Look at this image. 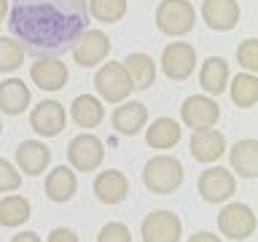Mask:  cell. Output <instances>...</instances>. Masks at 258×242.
Returning <instances> with one entry per match:
<instances>
[{
	"instance_id": "obj_4",
	"label": "cell",
	"mask_w": 258,
	"mask_h": 242,
	"mask_svg": "<svg viewBox=\"0 0 258 242\" xmlns=\"http://www.w3.org/2000/svg\"><path fill=\"white\" fill-rule=\"evenodd\" d=\"M153 19H156L159 32H164L169 38H183L197 24V11L188 0H161Z\"/></svg>"
},
{
	"instance_id": "obj_21",
	"label": "cell",
	"mask_w": 258,
	"mask_h": 242,
	"mask_svg": "<svg viewBox=\"0 0 258 242\" xmlns=\"http://www.w3.org/2000/svg\"><path fill=\"white\" fill-rule=\"evenodd\" d=\"M229 62L223 59V56H207L205 62H202L199 68V86L202 92L210 94V97H218L226 92V86H229Z\"/></svg>"
},
{
	"instance_id": "obj_23",
	"label": "cell",
	"mask_w": 258,
	"mask_h": 242,
	"mask_svg": "<svg viewBox=\"0 0 258 242\" xmlns=\"http://www.w3.org/2000/svg\"><path fill=\"white\" fill-rule=\"evenodd\" d=\"M229 161L237 177H245V180L258 177V140H253V137L237 140L229 151Z\"/></svg>"
},
{
	"instance_id": "obj_11",
	"label": "cell",
	"mask_w": 258,
	"mask_h": 242,
	"mask_svg": "<svg viewBox=\"0 0 258 242\" xmlns=\"http://www.w3.org/2000/svg\"><path fill=\"white\" fill-rule=\"evenodd\" d=\"M180 121L188 129H207L221 121V105L210 94H191L180 105Z\"/></svg>"
},
{
	"instance_id": "obj_22",
	"label": "cell",
	"mask_w": 258,
	"mask_h": 242,
	"mask_svg": "<svg viewBox=\"0 0 258 242\" xmlns=\"http://www.w3.org/2000/svg\"><path fill=\"white\" fill-rule=\"evenodd\" d=\"M32 102V92L22 78H6L0 84V113L6 116H22Z\"/></svg>"
},
{
	"instance_id": "obj_6",
	"label": "cell",
	"mask_w": 258,
	"mask_h": 242,
	"mask_svg": "<svg viewBox=\"0 0 258 242\" xmlns=\"http://www.w3.org/2000/svg\"><path fill=\"white\" fill-rule=\"evenodd\" d=\"M68 161L76 172H94L105 161V143L92 132H81L68 145Z\"/></svg>"
},
{
	"instance_id": "obj_34",
	"label": "cell",
	"mask_w": 258,
	"mask_h": 242,
	"mask_svg": "<svg viewBox=\"0 0 258 242\" xmlns=\"http://www.w3.org/2000/svg\"><path fill=\"white\" fill-rule=\"evenodd\" d=\"M185 242H223L221 237H215L213 231H194Z\"/></svg>"
},
{
	"instance_id": "obj_33",
	"label": "cell",
	"mask_w": 258,
	"mask_h": 242,
	"mask_svg": "<svg viewBox=\"0 0 258 242\" xmlns=\"http://www.w3.org/2000/svg\"><path fill=\"white\" fill-rule=\"evenodd\" d=\"M46 242H81V239H78V234L73 229H68V226H56V229L48 231Z\"/></svg>"
},
{
	"instance_id": "obj_35",
	"label": "cell",
	"mask_w": 258,
	"mask_h": 242,
	"mask_svg": "<svg viewBox=\"0 0 258 242\" xmlns=\"http://www.w3.org/2000/svg\"><path fill=\"white\" fill-rule=\"evenodd\" d=\"M11 242H43L35 231H19L16 237H11Z\"/></svg>"
},
{
	"instance_id": "obj_27",
	"label": "cell",
	"mask_w": 258,
	"mask_h": 242,
	"mask_svg": "<svg viewBox=\"0 0 258 242\" xmlns=\"http://www.w3.org/2000/svg\"><path fill=\"white\" fill-rule=\"evenodd\" d=\"M229 94H231V102L237 108L247 110L258 102V78L255 73H237L234 78H229Z\"/></svg>"
},
{
	"instance_id": "obj_7",
	"label": "cell",
	"mask_w": 258,
	"mask_h": 242,
	"mask_svg": "<svg viewBox=\"0 0 258 242\" xmlns=\"http://www.w3.org/2000/svg\"><path fill=\"white\" fill-rule=\"evenodd\" d=\"M110 38L108 32L102 30H84L78 35V40L73 43L70 54H73V62L81 65L84 70L89 68H100V65L110 56Z\"/></svg>"
},
{
	"instance_id": "obj_36",
	"label": "cell",
	"mask_w": 258,
	"mask_h": 242,
	"mask_svg": "<svg viewBox=\"0 0 258 242\" xmlns=\"http://www.w3.org/2000/svg\"><path fill=\"white\" fill-rule=\"evenodd\" d=\"M8 3L11 0H0V22H6V16H8Z\"/></svg>"
},
{
	"instance_id": "obj_1",
	"label": "cell",
	"mask_w": 258,
	"mask_h": 242,
	"mask_svg": "<svg viewBox=\"0 0 258 242\" xmlns=\"http://www.w3.org/2000/svg\"><path fill=\"white\" fill-rule=\"evenodd\" d=\"M86 0H11L8 30L11 38L32 56H54L70 51L84 30H89Z\"/></svg>"
},
{
	"instance_id": "obj_15",
	"label": "cell",
	"mask_w": 258,
	"mask_h": 242,
	"mask_svg": "<svg viewBox=\"0 0 258 242\" xmlns=\"http://www.w3.org/2000/svg\"><path fill=\"white\" fill-rule=\"evenodd\" d=\"M202 19L210 30L215 32H229L239 24L242 8L237 0H202Z\"/></svg>"
},
{
	"instance_id": "obj_17",
	"label": "cell",
	"mask_w": 258,
	"mask_h": 242,
	"mask_svg": "<svg viewBox=\"0 0 258 242\" xmlns=\"http://www.w3.org/2000/svg\"><path fill=\"white\" fill-rule=\"evenodd\" d=\"M188 151H191V156L197 161H202V164H213V161H218L226 153V137L218 132L215 127L194 129Z\"/></svg>"
},
{
	"instance_id": "obj_30",
	"label": "cell",
	"mask_w": 258,
	"mask_h": 242,
	"mask_svg": "<svg viewBox=\"0 0 258 242\" xmlns=\"http://www.w3.org/2000/svg\"><path fill=\"white\" fill-rule=\"evenodd\" d=\"M237 65L245 73H255L258 70V40L247 38L237 46Z\"/></svg>"
},
{
	"instance_id": "obj_25",
	"label": "cell",
	"mask_w": 258,
	"mask_h": 242,
	"mask_svg": "<svg viewBox=\"0 0 258 242\" xmlns=\"http://www.w3.org/2000/svg\"><path fill=\"white\" fill-rule=\"evenodd\" d=\"M121 65H124V70L129 73L135 89H151L153 86V81H156V62H153L151 54L132 51V54H126V59Z\"/></svg>"
},
{
	"instance_id": "obj_9",
	"label": "cell",
	"mask_w": 258,
	"mask_h": 242,
	"mask_svg": "<svg viewBox=\"0 0 258 242\" xmlns=\"http://www.w3.org/2000/svg\"><path fill=\"white\" fill-rule=\"evenodd\" d=\"M161 68V73L169 81H185L194 76V68H197V48L185 40H175V43H167L164 51H161V62L156 65Z\"/></svg>"
},
{
	"instance_id": "obj_32",
	"label": "cell",
	"mask_w": 258,
	"mask_h": 242,
	"mask_svg": "<svg viewBox=\"0 0 258 242\" xmlns=\"http://www.w3.org/2000/svg\"><path fill=\"white\" fill-rule=\"evenodd\" d=\"M97 242H132V231H129L126 223L110 221V223H105L102 229H100Z\"/></svg>"
},
{
	"instance_id": "obj_10",
	"label": "cell",
	"mask_w": 258,
	"mask_h": 242,
	"mask_svg": "<svg viewBox=\"0 0 258 242\" xmlns=\"http://www.w3.org/2000/svg\"><path fill=\"white\" fill-rule=\"evenodd\" d=\"M143 242H180L183 237V221L172 210H153L140 223Z\"/></svg>"
},
{
	"instance_id": "obj_18",
	"label": "cell",
	"mask_w": 258,
	"mask_h": 242,
	"mask_svg": "<svg viewBox=\"0 0 258 242\" xmlns=\"http://www.w3.org/2000/svg\"><path fill=\"white\" fill-rule=\"evenodd\" d=\"M92 189L102 205H121L129 197V177L121 169H105V172H97Z\"/></svg>"
},
{
	"instance_id": "obj_37",
	"label": "cell",
	"mask_w": 258,
	"mask_h": 242,
	"mask_svg": "<svg viewBox=\"0 0 258 242\" xmlns=\"http://www.w3.org/2000/svg\"><path fill=\"white\" fill-rule=\"evenodd\" d=\"M0 135H3V121H0Z\"/></svg>"
},
{
	"instance_id": "obj_31",
	"label": "cell",
	"mask_w": 258,
	"mask_h": 242,
	"mask_svg": "<svg viewBox=\"0 0 258 242\" xmlns=\"http://www.w3.org/2000/svg\"><path fill=\"white\" fill-rule=\"evenodd\" d=\"M22 189V172L11 161L0 159V194H11Z\"/></svg>"
},
{
	"instance_id": "obj_2",
	"label": "cell",
	"mask_w": 258,
	"mask_h": 242,
	"mask_svg": "<svg viewBox=\"0 0 258 242\" xmlns=\"http://www.w3.org/2000/svg\"><path fill=\"white\" fill-rule=\"evenodd\" d=\"M143 186L159 197L177 191L183 186V164L169 153H159V156L148 159L143 167Z\"/></svg>"
},
{
	"instance_id": "obj_29",
	"label": "cell",
	"mask_w": 258,
	"mask_h": 242,
	"mask_svg": "<svg viewBox=\"0 0 258 242\" xmlns=\"http://www.w3.org/2000/svg\"><path fill=\"white\" fill-rule=\"evenodd\" d=\"M24 48L11 35H0V73H14L22 68Z\"/></svg>"
},
{
	"instance_id": "obj_19",
	"label": "cell",
	"mask_w": 258,
	"mask_h": 242,
	"mask_svg": "<svg viewBox=\"0 0 258 242\" xmlns=\"http://www.w3.org/2000/svg\"><path fill=\"white\" fill-rule=\"evenodd\" d=\"M43 191L46 197L56 202V205H64V202H70L76 197L78 191V177H76V169L73 167H54L51 172H46V183H43Z\"/></svg>"
},
{
	"instance_id": "obj_14",
	"label": "cell",
	"mask_w": 258,
	"mask_h": 242,
	"mask_svg": "<svg viewBox=\"0 0 258 242\" xmlns=\"http://www.w3.org/2000/svg\"><path fill=\"white\" fill-rule=\"evenodd\" d=\"M110 124L118 135H124V137L140 135L145 129V124H148V105L140 102V100L118 102V108L113 110V116H110Z\"/></svg>"
},
{
	"instance_id": "obj_3",
	"label": "cell",
	"mask_w": 258,
	"mask_h": 242,
	"mask_svg": "<svg viewBox=\"0 0 258 242\" xmlns=\"http://www.w3.org/2000/svg\"><path fill=\"white\" fill-rule=\"evenodd\" d=\"M94 89H97V97H100L102 102H110V105H118V102L129 100V94L135 92L129 73L124 70V65L116 62V59H105L100 68H97Z\"/></svg>"
},
{
	"instance_id": "obj_12",
	"label": "cell",
	"mask_w": 258,
	"mask_h": 242,
	"mask_svg": "<svg viewBox=\"0 0 258 242\" xmlns=\"http://www.w3.org/2000/svg\"><path fill=\"white\" fill-rule=\"evenodd\" d=\"M30 81L40 92H59L68 86L70 70L56 56H35V62L30 65Z\"/></svg>"
},
{
	"instance_id": "obj_20",
	"label": "cell",
	"mask_w": 258,
	"mask_h": 242,
	"mask_svg": "<svg viewBox=\"0 0 258 242\" xmlns=\"http://www.w3.org/2000/svg\"><path fill=\"white\" fill-rule=\"evenodd\" d=\"M183 137V129L175 118L169 116H161V118H153L151 124H145V143L148 148L153 151H169L180 143Z\"/></svg>"
},
{
	"instance_id": "obj_13",
	"label": "cell",
	"mask_w": 258,
	"mask_h": 242,
	"mask_svg": "<svg viewBox=\"0 0 258 242\" xmlns=\"http://www.w3.org/2000/svg\"><path fill=\"white\" fill-rule=\"evenodd\" d=\"M68 124V110L56 100H43L30 110V127L40 137H56Z\"/></svg>"
},
{
	"instance_id": "obj_26",
	"label": "cell",
	"mask_w": 258,
	"mask_h": 242,
	"mask_svg": "<svg viewBox=\"0 0 258 242\" xmlns=\"http://www.w3.org/2000/svg\"><path fill=\"white\" fill-rule=\"evenodd\" d=\"M32 218V205L30 199H24L22 194H6L0 199V226L6 229H16V226L27 223Z\"/></svg>"
},
{
	"instance_id": "obj_8",
	"label": "cell",
	"mask_w": 258,
	"mask_h": 242,
	"mask_svg": "<svg viewBox=\"0 0 258 242\" xmlns=\"http://www.w3.org/2000/svg\"><path fill=\"white\" fill-rule=\"evenodd\" d=\"M197 191L207 205H223L237 194V177L226 167H207L197 180Z\"/></svg>"
},
{
	"instance_id": "obj_16",
	"label": "cell",
	"mask_w": 258,
	"mask_h": 242,
	"mask_svg": "<svg viewBox=\"0 0 258 242\" xmlns=\"http://www.w3.org/2000/svg\"><path fill=\"white\" fill-rule=\"evenodd\" d=\"M16 167L19 172L30 175V177H38L43 175L48 164H51V148L43 143V140H22L16 145Z\"/></svg>"
},
{
	"instance_id": "obj_5",
	"label": "cell",
	"mask_w": 258,
	"mask_h": 242,
	"mask_svg": "<svg viewBox=\"0 0 258 242\" xmlns=\"http://www.w3.org/2000/svg\"><path fill=\"white\" fill-rule=\"evenodd\" d=\"M255 213L245 202H223V210L218 213V231L234 242H245L255 234Z\"/></svg>"
},
{
	"instance_id": "obj_24",
	"label": "cell",
	"mask_w": 258,
	"mask_h": 242,
	"mask_svg": "<svg viewBox=\"0 0 258 242\" xmlns=\"http://www.w3.org/2000/svg\"><path fill=\"white\" fill-rule=\"evenodd\" d=\"M70 118L81 129H97L105 121V105L94 94H78L70 102Z\"/></svg>"
},
{
	"instance_id": "obj_28",
	"label": "cell",
	"mask_w": 258,
	"mask_h": 242,
	"mask_svg": "<svg viewBox=\"0 0 258 242\" xmlns=\"http://www.w3.org/2000/svg\"><path fill=\"white\" fill-rule=\"evenodd\" d=\"M89 16L100 24H116L126 16L129 3L126 0H86Z\"/></svg>"
}]
</instances>
